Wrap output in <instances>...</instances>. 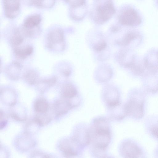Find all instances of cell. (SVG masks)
Instances as JSON below:
<instances>
[{"mask_svg":"<svg viewBox=\"0 0 158 158\" xmlns=\"http://www.w3.org/2000/svg\"><path fill=\"white\" fill-rule=\"evenodd\" d=\"M120 151L125 157H140L142 154L141 149L136 144L130 141L123 142L121 146Z\"/></svg>","mask_w":158,"mask_h":158,"instance_id":"obj_6","label":"cell"},{"mask_svg":"<svg viewBox=\"0 0 158 158\" xmlns=\"http://www.w3.org/2000/svg\"><path fill=\"white\" fill-rule=\"evenodd\" d=\"M71 6L72 9L82 7L85 3V0H64Z\"/></svg>","mask_w":158,"mask_h":158,"instance_id":"obj_20","label":"cell"},{"mask_svg":"<svg viewBox=\"0 0 158 158\" xmlns=\"http://www.w3.org/2000/svg\"><path fill=\"white\" fill-rule=\"evenodd\" d=\"M104 94L105 101L109 108L120 104L118 92L116 89L108 88L105 90Z\"/></svg>","mask_w":158,"mask_h":158,"instance_id":"obj_11","label":"cell"},{"mask_svg":"<svg viewBox=\"0 0 158 158\" xmlns=\"http://www.w3.org/2000/svg\"><path fill=\"white\" fill-rule=\"evenodd\" d=\"M33 48L31 46L27 45L22 47H16L14 49L15 55L21 59H24L33 52Z\"/></svg>","mask_w":158,"mask_h":158,"instance_id":"obj_16","label":"cell"},{"mask_svg":"<svg viewBox=\"0 0 158 158\" xmlns=\"http://www.w3.org/2000/svg\"><path fill=\"white\" fill-rule=\"evenodd\" d=\"M127 114H129L136 118H141L143 116V103L135 98L131 99L125 105Z\"/></svg>","mask_w":158,"mask_h":158,"instance_id":"obj_7","label":"cell"},{"mask_svg":"<svg viewBox=\"0 0 158 158\" xmlns=\"http://www.w3.org/2000/svg\"><path fill=\"white\" fill-rule=\"evenodd\" d=\"M118 21L122 25L135 27L141 24L142 19L135 10L131 7H127L120 12L118 16Z\"/></svg>","mask_w":158,"mask_h":158,"instance_id":"obj_3","label":"cell"},{"mask_svg":"<svg viewBox=\"0 0 158 158\" xmlns=\"http://www.w3.org/2000/svg\"><path fill=\"white\" fill-rule=\"evenodd\" d=\"M38 114L34 119L40 127L48 123L51 121V118L46 113Z\"/></svg>","mask_w":158,"mask_h":158,"instance_id":"obj_18","label":"cell"},{"mask_svg":"<svg viewBox=\"0 0 158 158\" xmlns=\"http://www.w3.org/2000/svg\"><path fill=\"white\" fill-rule=\"evenodd\" d=\"M143 60L149 73L156 74L158 71V50H152L148 52Z\"/></svg>","mask_w":158,"mask_h":158,"instance_id":"obj_5","label":"cell"},{"mask_svg":"<svg viewBox=\"0 0 158 158\" xmlns=\"http://www.w3.org/2000/svg\"><path fill=\"white\" fill-rule=\"evenodd\" d=\"M24 78L28 83L30 85H33L36 83L38 78V76L35 71L30 70L25 73Z\"/></svg>","mask_w":158,"mask_h":158,"instance_id":"obj_19","label":"cell"},{"mask_svg":"<svg viewBox=\"0 0 158 158\" xmlns=\"http://www.w3.org/2000/svg\"><path fill=\"white\" fill-rule=\"evenodd\" d=\"M77 91L72 84L67 83L62 87L61 94L64 99L70 100L74 98L77 94Z\"/></svg>","mask_w":158,"mask_h":158,"instance_id":"obj_13","label":"cell"},{"mask_svg":"<svg viewBox=\"0 0 158 158\" xmlns=\"http://www.w3.org/2000/svg\"><path fill=\"white\" fill-rule=\"evenodd\" d=\"M74 106L71 101L66 99L56 101L54 104L53 110L56 116H62L67 113Z\"/></svg>","mask_w":158,"mask_h":158,"instance_id":"obj_10","label":"cell"},{"mask_svg":"<svg viewBox=\"0 0 158 158\" xmlns=\"http://www.w3.org/2000/svg\"><path fill=\"white\" fill-rule=\"evenodd\" d=\"M3 6L5 15L8 18L13 19L18 14L19 0H3Z\"/></svg>","mask_w":158,"mask_h":158,"instance_id":"obj_8","label":"cell"},{"mask_svg":"<svg viewBox=\"0 0 158 158\" xmlns=\"http://www.w3.org/2000/svg\"><path fill=\"white\" fill-rule=\"evenodd\" d=\"M108 123L106 118H95L93 124V139L98 149L104 150L108 145L111 138Z\"/></svg>","mask_w":158,"mask_h":158,"instance_id":"obj_1","label":"cell"},{"mask_svg":"<svg viewBox=\"0 0 158 158\" xmlns=\"http://www.w3.org/2000/svg\"><path fill=\"white\" fill-rule=\"evenodd\" d=\"M78 143L73 138L64 139L60 143L59 149L65 157H73L77 155Z\"/></svg>","mask_w":158,"mask_h":158,"instance_id":"obj_4","label":"cell"},{"mask_svg":"<svg viewBox=\"0 0 158 158\" xmlns=\"http://www.w3.org/2000/svg\"><path fill=\"white\" fill-rule=\"evenodd\" d=\"M23 38L19 33H16L11 39V43L14 46H19L23 42Z\"/></svg>","mask_w":158,"mask_h":158,"instance_id":"obj_21","label":"cell"},{"mask_svg":"<svg viewBox=\"0 0 158 158\" xmlns=\"http://www.w3.org/2000/svg\"><path fill=\"white\" fill-rule=\"evenodd\" d=\"M115 12L112 0H96L93 9V19L101 24L108 21Z\"/></svg>","mask_w":158,"mask_h":158,"instance_id":"obj_2","label":"cell"},{"mask_svg":"<svg viewBox=\"0 0 158 158\" xmlns=\"http://www.w3.org/2000/svg\"><path fill=\"white\" fill-rule=\"evenodd\" d=\"M151 132L153 135L158 139V124L152 128Z\"/></svg>","mask_w":158,"mask_h":158,"instance_id":"obj_23","label":"cell"},{"mask_svg":"<svg viewBox=\"0 0 158 158\" xmlns=\"http://www.w3.org/2000/svg\"><path fill=\"white\" fill-rule=\"evenodd\" d=\"M155 74L149 73L146 76L145 84L150 91H156L158 90V77Z\"/></svg>","mask_w":158,"mask_h":158,"instance_id":"obj_15","label":"cell"},{"mask_svg":"<svg viewBox=\"0 0 158 158\" xmlns=\"http://www.w3.org/2000/svg\"><path fill=\"white\" fill-rule=\"evenodd\" d=\"M41 19V17L39 15L30 16L25 20L23 24L24 27L26 29L33 30L40 24Z\"/></svg>","mask_w":158,"mask_h":158,"instance_id":"obj_14","label":"cell"},{"mask_svg":"<svg viewBox=\"0 0 158 158\" xmlns=\"http://www.w3.org/2000/svg\"><path fill=\"white\" fill-rule=\"evenodd\" d=\"M107 44L104 40L98 42L94 47V49L97 52L104 50L106 47Z\"/></svg>","mask_w":158,"mask_h":158,"instance_id":"obj_22","label":"cell"},{"mask_svg":"<svg viewBox=\"0 0 158 158\" xmlns=\"http://www.w3.org/2000/svg\"><path fill=\"white\" fill-rule=\"evenodd\" d=\"M64 40V35L62 31L59 29L53 30L48 35V46L50 48H53L54 46L63 43Z\"/></svg>","mask_w":158,"mask_h":158,"instance_id":"obj_12","label":"cell"},{"mask_svg":"<svg viewBox=\"0 0 158 158\" xmlns=\"http://www.w3.org/2000/svg\"><path fill=\"white\" fill-rule=\"evenodd\" d=\"M142 41V37L138 32L131 31L127 33L119 40L118 44L121 46H127L132 44L135 46H138Z\"/></svg>","mask_w":158,"mask_h":158,"instance_id":"obj_9","label":"cell"},{"mask_svg":"<svg viewBox=\"0 0 158 158\" xmlns=\"http://www.w3.org/2000/svg\"><path fill=\"white\" fill-rule=\"evenodd\" d=\"M34 108L35 110L37 113H46L49 110V105L45 99L40 98L35 101Z\"/></svg>","mask_w":158,"mask_h":158,"instance_id":"obj_17","label":"cell"}]
</instances>
